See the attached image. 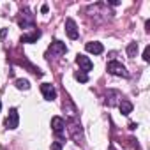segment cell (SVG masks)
I'll return each instance as SVG.
<instances>
[{"label":"cell","instance_id":"obj_1","mask_svg":"<svg viewBox=\"0 0 150 150\" xmlns=\"http://www.w3.org/2000/svg\"><path fill=\"white\" fill-rule=\"evenodd\" d=\"M108 72L113 74V76H122V78H127V76H129L127 69H125L120 62H117V60L108 62Z\"/></svg>","mask_w":150,"mask_h":150},{"label":"cell","instance_id":"obj_2","mask_svg":"<svg viewBox=\"0 0 150 150\" xmlns=\"http://www.w3.org/2000/svg\"><path fill=\"white\" fill-rule=\"evenodd\" d=\"M67 51V46L64 44V42H60V41H55V42H51V46L48 48V58L50 57H57V55H64Z\"/></svg>","mask_w":150,"mask_h":150},{"label":"cell","instance_id":"obj_3","mask_svg":"<svg viewBox=\"0 0 150 150\" xmlns=\"http://www.w3.org/2000/svg\"><path fill=\"white\" fill-rule=\"evenodd\" d=\"M20 124V115H18V110L16 108H11L9 110V115L6 118V127L7 129H16Z\"/></svg>","mask_w":150,"mask_h":150},{"label":"cell","instance_id":"obj_4","mask_svg":"<svg viewBox=\"0 0 150 150\" xmlns=\"http://www.w3.org/2000/svg\"><path fill=\"white\" fill-rule=\"evenodd\" d=\"M76 64L80 65V71L81 72H88V71H92V67H94V64H92V60L88 58V57H85V55H78L76 57Z\"/></svg>","mask_w":150,"mask_h":150},{"label":"cell","instance_id":"obj_5","mask_svg":"<svg viewBox=\"0 0 150 150\" xmlns=\"http://www.w3.org/2000/svg\"><path fill=\"white\" fill-rule=\"evenodd\" d=\"M65 32L71 39H78V27H76V21H74L72 18H67L65 20Z\"/></svg>","mask_w":150,"mask_h":150},{"label":"cell","instance_id":"obj_6","mask_svg":"<svg viewBox=\"0 0 150 150\" xmlns=\"http://www.w3.org/2000/svg\"><path fill=\"white\" fill-rule=\"evenodd\" d=\"M41 92H42V96H44L46 101L57 99V90H55V87L50 85V83H42V85H41Z\"/></svg>","mask_w":150,"mask_h":150},{"label":"cell","instance_id":"obj_7","mask_svg":"<svg viewBox=\"0 0 150 150\" xmlns=\"http://www.w3.org/2000/svg\"><path fill=\"white\" fill-rule=\"evenodd\" d=\"M85 50L88 51V53H94V55H101L103 53V44L101 42H97V41H92V42H87L85 44Z\"/></svg>","mask_w":150,"mask_h":150},{"label":"cell","instance_id":"obj_8","mask_svg":"<svg viewBox=\"0 0 150 150\" xmlns=\"http://www.w3.org/2000/svg\"><path fill=\"white\" fill-rule=\"evenodd\" d=\"M51 127H53V131H55L57 134H60V132L64 131V127H65V120H64L62 117H53V118H51Z\"/></svg>","mask_w":150,"mask_h":150},{"label":"cell","instance_id":"obj_9","mask_svg":"<svg viewBox=\"0 0 150 150\" xmlns=\"http://www.w3.org/2000/svg\"><path fill=\"white\" fill-rule=\"evenodd\" d=\"M39 37H41V30H34L32 34L21 35V42H35V41H37Z\"/></svg>","mask_w":150,"mask_h":150},{"label":"cell","instance_id":"obj_10","mask_svg":"<svg viewBox=\"0 0 150 150\" xmlns=\"http://www.w3.org/2000/svg\"><path fill=\"white\" fill-rule=\"evenodd\" d=\"M118 108H120V111H122V115H129V113L132 111V103H129V101H125V99H122V101L118 103Z\"/></svg>","mask_w":150,"mask_h":150},{"label":"cell","instance_id":"obj_11","mask_svg":"<svg viewBox=\"0 0 150 150\" xmlns=\"http://www.w3.org/2000/svg\"><path fill=\"white\" fill-rule=\"evenodd\" d=\"M110 94V97L106 99V104L108 106H115L117 104V99H120V94L117 92V90H111V92H108Z\"/></svg>","mask_w":150,"mask_h":150},{"label":"cell","instance_id":"obj_12","mask_svg":"<svg viewBox=\"0 0 150 150\" xmlns=\"http://www.w3.org/2000/svg\"><path fill=\"white\" fill-rule=\"evenodd\" d=\"M136 53H138V42H131L127 46V55L132 58V57H136Z\"/></svg>","mask_w":150,"mask_h":150},{"label":"cell","instance_id":"obj_13","mask_svg":"<svg viewBox=\"0 0 150 150\" xmlns=\"http://www.w3.org/2000/svg\"><path fill=\"white\" fill-rule=\"evenodd\" d=\"M16 87L20 90H28L30 88V83H28V80H16Z\"/></svg>","mask_w":150,"mask_h":150},{"label":"cell","instance_id":"obj_14","mask_svg":"<svg viewBox=\"0 0 150 150\" xmlns=\"http://www.w3.org/2000/svg\"><path fill=\"white\" fill-rule=\"evenodd\" d=\"M74 78H76L78 81H81V83H87L88 81V74H85V72H76V74H74Z\"/></svg>","mask_w":150,"mask_h":150},{"label":"cell","instance_id":"obj_15","mask_svg":"<svg viewBox=\"0 0 150 150\" xmlns=\"http://www.w3.org/2000/svg\"><path fill=\"white\" fill-rule=\"evenodd\" d=\"M143 60H145V62H150V46L145 48V51H143Z\"/></svg>","mask_w":150,"mask_h":150},{"label":"cell","instance_id":"obj_16","mask_svg":"<svg viewBox=\"0 0 150 150\" xmlns=\"http://www.w3.org/2000/svg\"><path fill=\"white\" fill-rule=\"evenodd\" d=\"M51 150H62V143H60V141L51 143Z\"/></svg>","mask_w":150,"mask_h":150},{"label":"cell","instance_id":"obj_17","mask_svg":"<svg viewBox=\"0 0 150 150\" xmlns=\"http://www.w3.org/2000/svg\"><path fill=\"white\" fill-rule=\"evenodd\" d=\"M145 27H146V32H150V20H146V23H145Z\"/></svg>","mask_w":150,"mask_h":150},{"label":"cell","instance_id":"obj_18","mask_svg":"<svg viewBox=\"0 0 150 150\" xmlns=\"http://www.w3.org/2000/svg\"><path fill=\"white\" fill-rule=\"evenodd\" d=\"M41 11H42V13H48V6H46V4H44V6H42V7H41Z\"/></svg>","mask_w":150,"mask_h":150},{"label":"cell","instance_id":"obj_19","mask_svg":"<svg viewBox=\"0 0 150 150\" xmlns=\"http://www.w3.org/2000/svg\"><path fill=\"white\" fill-rule=\"evenodd\" d=\"M0 110H2V103H0Z\"/></svg>","mask_w":150,"mask_h":150}]
</instances>
